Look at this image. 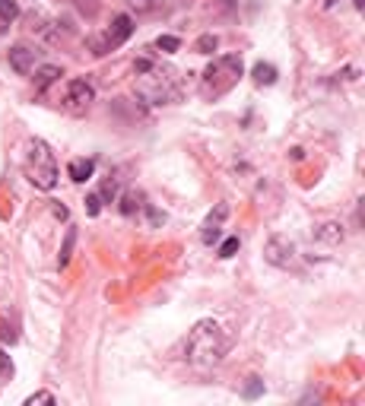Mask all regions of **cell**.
<instances>
[{"instance_id":"1","label":"cell","mask_w":365,"mask_h":406,"mask_svg":"<svg viewBox=\"0 0 365 406\" xmlns=\"http://www.w3.org/2000/svg\"><path fill=\"white\" fill-rule=\"evenodd\" d=\"M134 73H137V95L146 105H172V102L181 99V73L175 70L172 64L140 57L134 64Z\"/></svg>"},{"instance_id":"2","label":"cell","mask_w":365,"mask_h":406,"mask_svg":"<svg viewBox=\"0 0 365 406\" xmlns=\"http://www.w3.org/2000/svg\"><path fill=\"white\" fill-rule=\"evenodd\" d=\"M232 336L222 330L219 320L204 318L188 330L184 340V362H190L194 368H213L229 356Z\"/></svg>"},{"instance_id":"3","label":"cell","mask_w":365,"mask_h":406,"mask_svg":"<svg viewBox=\"0 0 365 406\" xmlns=\"http://www.w3.org/2000/svg\"><path fill=\"white\" fill-rule=\"evenodd\" d=\"M23 172H26L32 188H39V191H55L57 188V175L61 172H57V159H55V153H51V146H48L45 140H39V137H32L29 140Z\"/></svg>"},{"instance_id":"4","label":"cell","mask_w":365,"mask_h":406,"mask_svg":"<svg viewBox=\"0 0 365 406\" xmlns=\"http://www.w3.org/2000/svg\"><path fill=\"white\" fill-rule=\"evenodd\" d=\"M241 70H245V64H241L238 55L216 57V61L204 70V79H200V93H204V99H210V102L222 99V95L241 79Z\"/></svg>"},{"instance_id":"5","label":"cell","mask_w":365,"mask_h":406,"mask_svg":"<svg viewBox=\"0 0 365 406\" xmlns=\"http://www.w3.org/2000/svg\"><path fill=\"white\" fill-rule=\"evenodd\" d=\"M130 35H134V19H130L127 13H118L115 19H111V29H105L102 39L92 41V55L95 57H105V55H111V51H118V48L124 45Z\"/></svg>"},{"instance_id":"6","label":"cell","mask_w":365,"mask_h":406,"mask_svg":"<svg viewBox=\"0 0 365 406\" xmlns=\"http://www.w3.org/2000/svg\"><path fill=\"white\" fill-rule=\"evenodd\" d=\"M95 102V86L89 79H70L67 83V95H63V108L70 115H86Z\"/></svg>"},{"instance_id":"7","label":"cell","mask_w":365,"mask_h":406,"mask_svg":"<svg viewBox=\"0 0 365 406\" xmlns=\"http://www.w3.org/2000/svg\"><path fill=\"white\" fill-rule=\"evenodd\" d=\"M295 242L289 238V235H270L267 244H264V258H267V264L279 267V270H286V267L295 264Z\"/></svg>"},{"instance_id":"8","label":"cell","mask_w":365,"mask_h":406,"mask_svg":"<svg viewBox=\"0 0 365 406\" xmlns=\"http://www.w3.org/2000/svg\"><path fill=\"white\" fill-rule=\"evenodd\" d=\"M229 216V203H216V210L204 219L200 226V242L204 244H216L222 238V219Z\"/></svg>"},{"instance_id":"9","label":"cell","mask_w":365,"mask_h":406,"mask_svg":"<svg viewBox=\"0 0 365 406\" xmlns=\"http://www.w3.org/2000/svg\"><path fill=\"white\" fill-rule=\"evenodd\" d=\"M10 67H13L19 77H29V73L39 67V51L32 45H13L10 48Z\"/></svg>"},{"instance_id":"10","label":"cell","mask_w":365,"mask_h":406,"mask_svg":"<svg viewBox=\"0 0 365 406\" xmlns=\"http://www.w3.org/2000/svg\"><path fill=\"white\" fill-rule=\"evenodd\" d=\"M32 73H35V89H39V93H45L51 83H57V79L63 77V70L57 64H41V67H35Z\"/></svg>"},{"instance_id":"11","label":"cell","mask_w":365,"mask_h":406,"mask_svg":"<svg viewBox=\"0 0 365 406\" xmlns=\"http://www.w3.org/2000/svg\"><path fill=\"white\" fill-rule=\"evenodd\" d=\"M67 175H70V181H77V184L89 181L95 175V159H73V162L67 165Z\"/></svg>"},{"instance_id":"12","label":"cell","mask_w":365,"mask_h":406,"mask_svg":"<svg viewBox=\"0 0 365 406\" xmlns=\"http://www.w3.org/2000/svg\"><path fill=\"white\" fill-rule=\"evenodd\" d=\"M315 238L324 244H340L343 242V226L340 222H324V226L315 229Z\"/></svg>"},{"instance_id":"13","label":"cell","mask_w":365,"mask_h":406,"mask_svg":"<svg viewBox=\"0 0 365 406\" xmlns=\"http://www.w3.org/2000/svg\"><path fill=\"white\" fill-rule=\"evenodd\" d=\"M251 77H254V83L257 86H273L277 83V77H279V70L273 67V64H254V70H251Z\"/></svg>"},{"instance_id":"14","label":"cell","mask_w":365,"mask_h":406,"mask_svg":"<svg viewBox=\"0 0 365 406\" xmlns=\"http://www.w3.org/2000/svg\"><path fill=\"white\" fill-rule=\"evenodd\" d=\"M146 210V203H143V194L140 191H127L124 197H121V213L124 216H134V213Z\"/></svg>"},{"instance_id":"15","label":"cell","mask_w":365,"mask_h":406,"mask_svg":"<svg viewBox=\"0 0 365 406\" xmlns=\"http://www.w3.org/2000/svg\"><path fill=\"white\" fill-rule=\"evenodd\" d=\"M73 244H77V229H67V238H63V248H61V258H57V267H67L73 258Z\"/></svg>"},{"instance_id":"16","label":"cell","mask_w":365,"mask_h":406,"mask_svg":"<svg viewBox=\"0 0 365 406\" xmlns=\"http://www.w3.org/2000/svg\"><path fill=\"white\" fill-rule=\"evenodd\" d=\"M19 3L16 0H0V23H13V19H19Z\"/></svg>"},{"instance_id":"17","label":"cell","mask_w":365,"mask_h":406,"mask_svg":"<svg viewBox=\"0 0 365 406\" xmlns=\"http://www.w3.org/2000/svg\"><path fill=\"white\" fill-rule=\"evenodd\" d=\"M194 48H197V55H213L216 48H219V39H216L213 32H206V35H200L197 39V45Z\"/></svg>"},{"instance_id":"18","label":"cell","mask_w":365,"mask_h":406,"mask_svg":"<svg viewBox=\"0 0 365 406\" xmlns=\"http://www.w3.org/2000/svg\"><path fill=\"white\" fill-rule=\"evenodd\" d=\"M118 184H121V178H115V175H108V181H105V184H102V194H99V197H102V200H118Z\"/></svg>"},{"instance_id":"19","label":"cell","mask_w":365,"mask_h":406,"mask_svg":"<svg viewBox=\"0 0 365 406\" xmlns=\"http://www.w3.org/2000/svg\"><path fill=\"white\" fill-rule=\"evenodd\" d=\"M130 3V10H137V13H156L159 7H162V0H127Z\"/></svg>"},{"instance_id":"20","label":"cell","mask_w":365,"mask_h":406,"mask_svg":"<svg viewBox=\"0 0 365 406\" xmlns=\"http://www.w3.org/2000/svg\"><path fill=\"white\" fill-rule=\"evenodd\" d=\"M241 248V242H238V235H232V238H226V242L219 244V258L222 260H229V258H235V251Z\"/></svg>"},{"instance_id":"21","label":"cell","mask_w":365,"mask_h":406,"mask_svg":"<svg viewBox=\"0 0 365 406\" xmlns=\"http://www.w3.org/2000/svg\"><path fill=\"white\" fill-rule=\"evenodd\" d=\"M156 48H159V51H166V55H172V51H178V48H181V41L175 39V35H159Z\"/></svg>"},{"instance_id":"22","label":"cell","mask_w":365,"mask_h":406,"mask_svg":"<svg viewBox=\"0 0 365 406\" xmlns=\"http://www.w3.org/2000/svg\"><path fill=\"white\" fill-rule=\"evenodd\" d=\"M264 394V381L261 378H248V384H245V397L248 400H254V397H261Z\"/></svg>"},{"instance_id":"23","label":"cell","mask_w":365,"mask_h":406,"mask_svg":"<svg viewBox=\"0 0 365 406\" xmlns=\"http://www.w3.org/2000/svg\"><path fill=\"white\" fill-rule=\"evenodd\" d=\"M83 203H86V213H89V216H99V213H102V197H99V194H89Z\"/></svg>"},{"instance_id":"24","label":"cell","mask_w":365,"mask_h":406,"mask_svg":"<svg viewBox=\"0 0 365 406\" xmlns=\"http://www.w3.org/2000/svg\"><path fill=\"white\" fill-rule=\"evenodd\" d=\"M35 403H57L55 394H32L29 400H26V406H35Z\"/></svg>"},{"instance_id":"25","label":"cell","mask_w":365,"mask_h":406,"mask_svg":"<svg viewBox=\"0 0 365 406\" xmlns=\"http://www.w3.org/2000/svg\"><path fill=\"white\" fill-rule=\"evenodd\" d=\"M55 216H57V219H67V206H61V203H55Z\"/></svg>"},{"instance_id":"26","label":"cell","mask_w":365,"mask_h":406,"mask_svg":"<svg viewBox=\"0 0 365 406\" xmlns=\"http://www.w3.org/2000/svg\"><path fill=\"white\" fill-rule=\"evenodd\" d=\"M353 3H356V10H362V3H365V0H353Z\"/></svg>"}]
</instances>
